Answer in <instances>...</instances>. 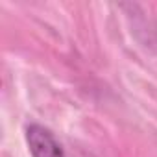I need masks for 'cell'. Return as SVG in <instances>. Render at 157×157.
Segmentation results:
<instances>
[{"mask_svg":"<svg viewBox=\"0 0 157 157\" xmlns=\"http://www.w3.org/2000/svg\"><path fill=\"white\" fill-rule=\"evenodd\" d=\"M26 144L32 153V157H65V151L54 133L41 126V124H30L26 126Z\"/></svg>","mask_w":157,"mask_h":157,"instance_id":"cell-1","label":"cell"}]
</instances>
